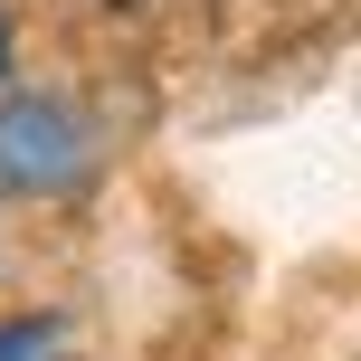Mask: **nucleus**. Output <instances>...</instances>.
Masks as SVG:
<instances>
[{
    "instance_id": "nucleus-3",
    "label": "nucleus",
    "mask_w": 361,
    "mask_h": 361,
    "mask_svg": "<svg viewBox=\"0 0 361 361\" xmlns=\"http://www.w3.org/2000/svg\"><path fill=\"white\" fill-rule=\"evenodd\" d=\"M10 57H19V38H10V10H0V76H10Z\"/></svg>"
},
{
    "instance_id": "nucleus-1",
    "label": "nucleus",
    "mask_w": 361,
    "mask_h": 361,
    "mask_svg": "<svg viewBox=\"0 0 361 361\" xmlns=\"http://www.w3.org/2000/svg\"><path fill=\"white\" fill-rule=\"evenodd\" d=\"M95 171V124L67 95H10L0 105V190L10 200H57Z\"/></svg>"
},
{
    "instance_id": "nucleus-2",
    "label": "nucleus",
    "mask_w": 361,
    "mask_h": 361,
    "mask_svg": "<svg viewBox=\"0 0 361 361\" xmlns=\"http://www.w3.org/2000/svg\"><path fill=\"white\" fill-rule=\"evenodd\" d=\"M67 333L48 324V314H0V361H57Z\"/></svg>"
}]
</instances>
